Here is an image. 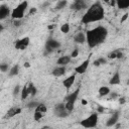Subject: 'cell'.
<instances>
[{
	"instance_id": "obj_11",
	"label": "cell",
	"mask_w": 129,
	"mask_h": 129,
	"mask_svg": "<svg viewBox=\"0 0 129 129\" xmlns=\"http://www.w3.org/2000/svg\"><path fill=\"white\" fill-rule=\"evenodd\" d=\"M66 71H67L66 66H57L52 70L51 75L55 78H60L66 74Z\"/></svg>"
},
{
	"instance_id": "obj_16",
	"label": "cell",
	"mask_w": 129,
	"mask_h": 129,
	"mask_svg": "<svg viewBox=\"0 0 129 129\" xmlns=\"http://www.w3.org/2000/svg\"><path fill=\"white\" fill-rule=\"evenodd\" d=\"M71 59H72V56L71 55H62V56H60V57L57 58L56 63L58 66H67L68 63L71 62Z\"/></svg>"
},
{
	"instance_id": "obj_4",
	"label": "cell",
	"mask_w": 129,
	"mask_h": 129,
	"mask_svg": "<svg viewBox=\"0 0 129 129\" xmlns=\"http://www.w3.org/2000/svg\"><path fill=\"white\" fill-rule=\"evenodd\" d=\"M80 91H81V89H80V88L76 89V90H75L73 93L69 94V95L66 97V99H64L66 108H67V109H68L70 112H72V111L74 110V107H75V103H76V101L78 100V97H79Z\"/></svg>"
},
{
	"instance_id": "obj_39",
	"label": "cell",
	"mask_w": 129,
	"mask_h": 129,
	"mask_svg": "<svg viewBox=\"0 0 129 129\" xmlns=\"http://www.w3.org/2000/svg\"><path fill=\"white\" fill-rule=\"evenodd\" d=\"M0 1H6V0H0Z\"/></svg>"
},
{
	"instance_id": "obj_38",
	"label": "cell",
	"mask_w": 129,
	"mask_h": 129,
	"mask_svg": "<svg viewBox=\"0 0 129 129\" xmlns=\"http://www.w3.org/2000/svg\"><path fill=\"white\" fill-rule=\"evenodd\" d=\"M104 111V108H102V107H99V109H98V112H103Z\"/></svg>"
},
{
	"instance_id": "obj_29",
	"label": "cell",
	"mask_w": 129,
	"mask_h": 129,
	"mask_svg": "<svg viewBox=\"0 0 129 129\" xmlns=\"http://www.w3.org/2000/svg\"><path fill=\"white\" fill-rule=\"evenodd\" d=\"M38 105V102H35V101H31V102H29V103H27V105H26V107L27 108H33V109H35L36 108V106Z\"/></svg>"
},
{
	"instance_id": "obj_9",
	"label": "cell",
	"mask_w": 129,
	"mask_h": 129,
	"mask_svg": "<svg viewBox=\"0 0 129 129\" xmlns=\"http://www.w3.org/2000/svg\"><path fill=\"white\" fill-rule=\"evenodd\" d=\"M89 64H90V58H87L85 59L82 63H80L79 66H77L75 68V73L76 74H85L89 68Z\"/></svg>"
},
{
	"instance_id": "obj_1",
	"label": "cell",
	"mask_w": 129,
	"mask_h": 129,
	"mask_svg": "<svg viewBox=\"0 0 129 129\" xmlns=\"http://www.w3.org/2000/svg\"><path fill=\"white\" fill-rule=\"evenodd\" d=\"M105 10L101 2H95L92 4L86 11V13L83 15L81 21L84 24H89L93 22H98L104 18Z\"/></svg>"
},
{
	"instance_id": "obj_36",
	"label": "cell",
	"mask_w": 129,
	"mask_h": 129,
	"mask_svg": "<svg viewBox=\"0 0 129 129\" xmlns=\"http://www.w3.org/2000/svg\"><path fill=\"white\" fill-rule=\"evenodd\" d=\"M119 102H120V104H124V103H125V99H124V98H122V99H120V101H119Z\"/></svg>"
},
{
	"instance_id": "obj_13",
	"label": "cell",
	"mask_w": 129,
	"mask_h": 129,
	"mask_svg": "<svg viewBox=\"0 0 129 129\" xmlns=\"http://www.w3.org/2000/svg\"><path fill=\"white\" fill-rule=\"evenodd\" d=\"M11 12L12 11H10V8L7 5L2 4L0 6V20H4L6 17L11 15Z\"/></svg>"
},
{
	"instance_id": "obj_20",
	"label": "cell",
	"mask_w": 129,
	"mask_h": 129,
	"mask_svg": "<svg viewBox=\"0 0 129 129\" xmlns=\"http://www.w3.org/2000/svg\"><path fill=\"white\" fill-rule=\"evenodd\" d=\"M18 73H19V66H18V64H14V66H12V67L9 69L8 76H9V77H14V76H17Z\"/></svg>"
},
{
	"instance_id": "obj_33",
	"label": "cell",
	"mask_w": 129,
	"mask_h": 129,
	"mask_svg": "<svg viewBox=\"0 0 129 129\" xmlns=\"http://www.w3.org/2000/svg\"><path fill=\"white\" fill-rule=\"evenodd\" d=\"M108 57L109 58H117V50H115L113 52H110L108 54Z\"/></svg>"
},
{
	"instance_id": "obj_27",
	"label": "cell",
	"mask_w": 129,
	"mask_h": 129,
	"mask_svg": "<svg viewBox=\"0 0 129 129\" xmlns=\"http://www.w3.org/2000/svg\"><path fill=\"white\" fill-rule=\"evenodd\" d=\"M70 29H71V27H70V24L69 23H63L61 26H60V31L62 32V33H69L70 32Z\"/></svg>"
},
{
	"instance_id": "obj_15",
	"label": "cell",
	"mask_w": 129,
	"mask_h": 129,
	"mask_svg": "<svg viewBox=\"0 0 129 129\" xmlns=\"http://www.w3.org/2000/svg\"><path fill=\"white\" fill-rule=\"evenodd\" d=\"M74 41L78 44H83L87 41V36L85 33L83 32H78L75 36H74Z\"/></svg>"
},
{
	"instance_id": "obj_34",
	"label": "cell",
	"mask_w": 129,
	"mask_h": 129,
	"mask_svg": "<svg viewBox=\"0 0 129 129\" xmlns=\"http://www.w3.org/2000/svg\"><path fill=\"white\" fill-rule=\"evenodd\" d=\"M127 18H128V13H125V14L123 15V17L121 18V20H120V22H124V21H125V20H126Z\"/></svg>"
},
{
	"instance_id": "obj_10",
	"label": "cell",
	"mask_w": 129,
	"mask_h": 129,
	"mask_svg": "<svg viewBox=\"0 0 129 129\" xmlns=\"http://www.w3.org/2000/svg\"><path fill=\"white\" fill-rule=\"evenodd\" d=\"M87 0H75L74 3L71 5V8L73 10H76V11H79V10H83L85 8H87V3H86Z\"/></svg>"
},
{
	"instance_id": "obj_8",
	"label": "cell",
	"mask_w": 129,
	"mask_h": 129,
	"mask_svg": "<svg viewBox=\"0 0 129 129\" xmlns=\"http://www.w3.org/2000/svg\"><path fill=\"white\" fill-rule=\"evenodd\" d=\"M29 42H30V39L29 37L25 36V37H22L18 40H16L14 46L16 49H19V50H22V49H25L28 45H29Z\"/></svg>"
},
{
	"instance_id": "obj_28",
	"label": "cell",
	"mask_w": 129,
	"mask_h": 129,
	"mask_svg": "<svg viewBox=\"0 0 129 129\" xmlns=\"http://www.w3.org/2000/svg\"><path fill=\"white\" fill-rule=\"evenodd\" d=\"M43 115H44V114H42V113H40V112H38V111H34L33 119H34L35 121H39V120L43 117Z\"/></svg>"
},
{
	"instance_id": "obj_25",
	"label": "cell",
	"mask_w": 129,
	"mask_h": 129,
	"mask_svg": "<svg viewBox=\"0 0 129 129\" xmlns=\"http://www.w3.org/2000/svg\"><path fill=\"white\" fill-rule=\"evenodd\" d=\"M20 96H21V100H25V99H27V97L29 96V92H28V89H27V85L24 86V87L21 89Z\"/></svg>"
},
{
	"instance_id": "obj_22",
	"label": "cell",
	"mask_w": 129,
	"mask_h": 129,
	"mask_svg": "<svg viewBox=\"0 0 129 129\" xmlns=\"http://www.w3.org/2000/svg\"><path fill=\"white\" fill-rule=\"evenodd\" d=\"M27 89H28V92H29V95H30V96L34 97V96L36 95L37 89H36V87L34 86L33 83H29V84L27 85Z\"/></svg>"
},
{
	"instance_id": "obj_24",
	"label": "cell",
	"mask_w": 129,
	"mask_h": 129,
	"mask_svg": "<svg viewBox=\"0 0 129 129\" xmlns=\"http://www.w3.org/2000/svg\"><path fill=\"white\" fill-rule=\"evenodd\" d=\"M34 111H38V112H40V113H42V114H45L46 111H47V108H46L45 104H43V103H38V105L36 106V108L34 109Z\"/></svg>"
},
{
	"instance_id": "obj_26",
	"label": "cell",
	"mask_w": 129,
	"mask_h": 129,
	"mask_svg": "<svg viewBox=\"0 0 129 129\" xmlns=\"http://www.w3.org/2000/svg\"><path fill=\"white\" fill-rule=\"evenodd\" d=\"M107 62V59L105 58V57H98L96 60H94V66H96V67H100V66H102V64H105Z\"/></svg>"
},
{
	"instance_id": "obj_35",
	"label": "cell",
	"mask_w": 129,
	"mask_h": 129,
	"mask_svg": "<svg viewBox=\"0 0 129 129\" xmlns=\"http://www.w3.org/2000/svg\"><path fill=\"white\" fill-rule=\"evenodd\" d=\"M106 2H108V3H110L111 5H115L116 4V0H105Z\"/></svg>"
},
{
	"instance_id": "obj_19",
	"label": "cell",
	"mask_w": 129,
	"mask_h": 129,
	"mask_svg": "<svg viewBox=\"0 0 129 129\" xmlns=\"http://www.w3.org/2000/svg\"><path fill=\"white\" fill-rule=\"evenodd\" d=\"M20 112H21V109L20 108H11V109L8 110V112L6 114V118H11V117L19 114Z\"/></svg>"
},
{
	"instance_id": "obj_17",
	"label": "cell",
	"mask_w": 129,
	"mask_h": 129,
	"mask_svg": "<svg viewBox=\"0 0 129 129\" xmlns=\"http://www.w3.org/2000/svg\"><path fill=\"white\" fill-rule=\"evenodd\" d=\"M109 83H110V85H119L121 83V77H120V73L118 71L114 73V75L111 77Z\"/></svg>"
},
{
	"instance_id": "obj_12",
	"label": "cell",
	"mask_w": 129,
	"mask_h": 129,
	"mask_svg": "<svg viewBox=\"0 0 129 129\" xmlns=\"http://www.w3.org/2000/svg\"><path fill=\"white\" fill-rule=\"evenodd\" d=\"M76 76H77V74L75 73V74H73V75H71V76H69L68 78H66L63 81H62V86L66 88V89H71V87L74 85V83H75V80H76Z\"/></svg>"
},
{
	"instance_id": "obj_5",
	"label": "cell",
	"mask_w": 129,
	"mask_h": 129,
	"mask_svg": "<svg viewBox=\"0 0 129 129\" xmlns=\"http://www.w3.org/2000/svg\"><path fill=\"white\" fill-rule=\"evenodd\" d=\"M98 121H99V115L97 112V113H92L90 116L83 119L80 124H81V126H83L85 128H94L97 126Z\"/></svg>"
},
{
	"instance_id": "obj_2",
	"label": "cell",
	"mask_w": 129,
	"mask_h": 129,
	"mask_svg": "<svg viewBox=\"0 0 129 129\" xmlns=\"http://www.w3.org/2000/svg\"><path fill=\"white\" fill-rule=\"evenodd\" d=\"M107 35H108L107 28L104 26H101V25L87 31L86 36H87V43H88L89 47L93 48V47L100 45L101 43H103L106 40Z\"/></svg>"
},
{
	"instance_id": "obj_6",
	"label": "cell",
	"mask_w": 129,
	"mask_h": 129,
	"mask_svg": "<svg viewBox=\"0 0 129 129\" xmlns=\"http://www.w3.org/2000/svg\"><path fill=\"white\" fill-rule=\"evenodd\" d=\"M53 113L58 118H66L70 115V111L66 108L64 103H58L53 107Z\"/></svg>"
},
{
	"instance_id": "obj_40",
	"label": "cell",
	"mask_w": 129,
	"mask_h": 129,
	"mask_svg": "<svg viewBox=\"0 0 129 129\" xmlns=\"http://www.w3.org/2000/svg\"><path fill=\"white\" fill-rule=\"evenodd\" d=\"M87 1H90V0H87Z\"/></svg>"
},
{
	"instance_id": "obj_18",
	"label": "cell",
	"mask_w": 129,
	"mask_h": 129,
	"mask_svg": "<svg viewBox=\"0 0 129 129\" xmlns=\"http://www.w3.org/2000/svg\"><path fill=\"white\" fill-rule=\"evenodd\" d=\"M116 6L121 10L127 9L129 8V0H116Z\"/></svg>"
},
{
	"instance_id": "obj_30",
	"label": "cell",
	"mask_w": 129,
	"mask_h": 129,
	"mask_svg": "<svg viewBox=\"0 0 129 129\" xmlns=\"http://www.w3.org/2000/svg\"><path fill=\"white\" fill-rule=\"evenodd\" d=\"M8 69H9V66H8L7 63H2V64H0V71H1L2 73L8 72Z\"/></svg>"
},
{
	"instance_id": "obj_7",
	"label": "cell",
	"mask_w": 129,
	"mask_h": 129,
	"mask_svg": "<svg viewBox=\"0 0 129 129\" xmlns=\"http://www.w3.org/2000/svg\"><path fill=\"white\" fill-rule=\"evenodd\" d=\"M59 47H60V42L58 40L53 39V38H49L45 42V54L51 53L52 51H54L55 49H57Z\"/></svg>"
},
{
	"instance_id": "obj_32",
	"label": "cell",
	"mask_w": 129,
	"mask_h": 129,
	"mask_svg": "<svg viewBox=\"0 0 129 129\" xmlns=\"http://www.w3.org/2000/svg\"><path fill=\"white\" fill-rule=\"evenodd\" d=\"M78 55H79V49L76 47V48H75V49L72 51V53H71V56L74 58V57H77Z\"/></svg>"
},
{
	"instance_id": "obj_14",
	"label": "cell",
	"mask_w": 129,
	"mask_h": 129,
	"mask_svg": "<svg viewBox=\"0 0 129 129\" xmlns=\"http://www.w3.org/2000/svg\"><path fill=\"white\" fill-rule=\"evenodd\" d=\"M118 120H119V113L116 112V113H114V114L108 119V121L106 122V126H107V127H113V126H115V125L117 124Z\"/></svg>"
},
{
	"instance_id": "obj_23",
	"label": "cell",
	"mask_w": 129,
	"mask_h": 129,
	"mask_svg": "<svg viewBox=\"0 0 129 129\" xmlns=\"http://www.w3.org/2000/svg\"><path fill=\"white\" fill-rule=\"evenodd\" d=\"M68 5V0H58L55 4V9L56 10H61Z\"/></svg>"
},
{
	"instance_id": "obj_37",
	"label": "cell",
	"mask_w": 129,
	"mask_h": 129,
	"mask_svg": "<svg viewBox=\"0 0 129 129\" xmlns=\"http://www.w3.org/2000/svg\"><path fill=\"white\" fill-rule=\"evenodd\" d=\"M24 67H25V68H29V67H30L29 62H25V63H24Z\"/></svg>"
},
{
	"instance_id": "obj_31",
	"label": "cell",
	"mask_w": 129,
	"mask_h": 129,
	"mask_svg": "<svg viewBox=\"0 0 129 129\" xmlns=\"http://www.w3.org/2000/svg\"><path fill=\"white\" fill-rule=\"evenodd\" d=\"M19 93H21V89H20V86L17 85V86H15L14 89H13V95L16 96V95H18Z\"/></svg>"
},
{
	"instance_id": "obj_3",
	"label": "cell",
	"mask_w": 129,
	"mask_h": 129,
	"mask_svg": "<svg viewBox=\"0 0 129 129\" xmlns=\"http://www.w3.org/2000/svg\"><path fill=\"white\" fill-rule=\"evenodd\" d=\"M27 7H28V2L26 0L20 2L15 8H13V10L11 12V18L13 20H21L24 17Z\"/></svg>"
},
{
	"instance_id": "obj_21",
	"label": "cell",
	"mask_w": 129,
	"mask_h": 129,
	"mask_svg": "<svg viewBox=\"0 0 129 129\" xmlns=\"http://www.w3.org/2000/svg\"><path fill=\"white\" fill-rule=\"evenodd\" d=\"M99 95L100 96H102V97H105V96H108L109 94H110V88L109 87H107V86H102V87H100V89H99Z\"/></svg>"
}]
</instances>
